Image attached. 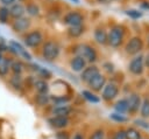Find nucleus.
<instances>
[{"instance_id":"1","label":"nucleus","mask_w":149,"mask_h":139,"mask_svg":"<svg viewBox=\"0 0 149 139\" xmlns=\"http://www.w3.org/2000/svg\"><path fill=\"white\" fill-rule=\"evenodd\" d=\"M44 41V34L40 28L30 29L22 35V44L27 49H37Z\"/></svg>"},{"instance_id":"2","label":"nucleus","mask_w":149,"mask_h":139,"mask_svg":"<svg viewBox=\"0 0 149 139\" xmlns=\"http://www.w3.org/2000/svg\"><path fill=\"white\" fill-rule=\"evenodd\" d=\"M61 55V46L55 40H47L41 46V57L47 62H55Z\"/></svg>"},{"instance_id":"3","label":"nucleus","mask_w":149,"mask_h":139,"mask_svg":"<svg viewBox=\"0 0 149 139\" xmlns=\"http://www.w3.org/2000/svg\"><path fill=\"white\" fill-rule=\"evenodd\" d=\"M74 55H78L84 58L87 64H94L98 61L97 49L88 43H79L74 46Z\"/></svg>"},{"instance_id":"4","label":"nucleus","mask_w":149,"mask_h":139,"mask_svg":"<svg viewBox=\"0 0 149 139\" xmlns=\"http://www.w3.org/2000/svg\"><path fill=\"white\" fill-rule=\"evenodd\" d=\"M31 26H33V19H30L27 15H24L22 18H19V19H15V20H12L10 23H9V27H10L12 32L14 34H17V35H21V36L24 33H27L28 30H30Z\"/></svg>"},{"instance_id":"5","label":"nucleus","mask_w":149,"mask_h":139,"mask_svg":"<svg viewBox=\"0 0 149 139\" xmlns=\"http://www.w3.org/2000/svg\"><path fill=\"white\" fill-rule=\"evenodd\" d=\"M123 39H125V29L120 25L113 26L107 33V44H109L113 48L120 47L123 42Z\"/></svg>"},{"instance_id":"6","label":"nucleus","mask_w":149,"mask_h":139,"mask_svg":"<svg viewBox=\"0 0 149 139\" xmlns=\"http://www.w3.org/2000/svg\"><path fill=\"white\" fill-rule=\"evenodd\" d=\"M85 22V16L79 11H69L63 16V23L68 27L83 26Z\"/></svg>"},{"instance_id":"7","label":"nucleus","mask_w":149,"mask_h":139,"mask_svg":"<svg viewBox=\"0 0 149 139\" xmlns=\"http://www.w3.org/2000/svg\"><path fill=\"white\" fill-rule=\"evenodd\" d=\"M8 44H9V47H12L15 50V53H16V55H17L19 58H21L22 61H24L27 63L28 62H31L33 55L30 54V51L20 41H17V40H9L8 41Z\"/></svg>"},{"instance_id":"8","label":"nucleus","mask_w":149,"mask_h":139,"mask_svg":"<svg viewBox=\"0 0 149 139\" xmlns=\"http://www.w3.org/2000/svg\"><path fill=\"white\" fill-rule=\"evenodd\" d=\"M27 69L31 70L37 76V78H41V79H44V81H49L52 77V72L49 69H47V68H44V67H42L37 63H34V62H28L27 63Z\"/></svg>"},{"instance_id":"9","label":"nucleus","mask_w":149,"mask_h":139,"mask_svg":"<svg viewBox=\"0 0 149 139\" xmlns=\"http://www.w3.org/2000/svg\"><path fill=\"white\" fill-rule=\"evenodd\" d=\"M143 48V41L140 36H133L125 46V51L128 55H137Z\"/></svg>"},{"instance_id":"10","label":"nucleus","mask_w":149,"mask_h":139,"mask_svg":"<svg viewBox=\"0 0 149 139\" xmlns=\"http://www.w3.org/2000/svg\"><path fill=\"white\" fill-rule=\"evenodd\" d=\"M48 124L50 127L59 131V130H64L65 127L69 126L70 119H69V117H64V116H51L48 118Z\"/></svg>"},{"instance_id":"11","label":"nucleus","mask_w":149,"mask_h":139,"mask_svg":"<svg viewBox=\"0 0 149 139\" xmlns=\"http://www.w3.org/2000/svg\"><path fill=\"white\" fill-rule=\"evenodd\" d=\"M119 93V86L114 83H106L101 90V98L105 102L113 100Z\"/></svg>"},{"instance_id":"12","label":"nucleus","mask_w":149,"mask_h":139,"mask_svg":"<svg viewBox=\"0 0 149 139\" xmlns=\"http://www.w3.org/2000/svg\"><path fill=\"white\" fill-rule=\"evenodd\" d=\"M100 72L99 68L95 65V64H87L85 67V69L79 74V79L83 82V83H88L95 75H98Z\"/></svg>"},{"instance_id":"13","label":"nucleus","mask_w":149,"mask_h":139,"mask_svg":"<svg viewBox=\"0 0 149 139\" xmlns=\"http://www.w3.org/2000/svg\"><path fill=\"white\" fill-rule=\"evenodd\" d=\"M129 71L133 75H141L144 70V63H143V55H136L134 58H132V61L129 62L128 65Z\"/></svg>"},{"instance_id":"14","label":"nucleus","mask_w":149,"mask_h":139,"mask_svg":"<svg viewBox=\"0 0 149 139\" xmlns=\"http://www.w3.org/2000/svg\"><path fill=\"white\" fill-rule=\"evenodd\" d=\"M106 83H107V82H106V76H105L104 74L99 72L98 75H95V76L87 83V85H88V88H90L91 91H93V92H99V91L102 90V88L105 86Z\"/></svg>"},{"instance_id":"15","label":"nucleus","mask_w":149,"mask_h":139,"mask_svg":"<svg viewBox=\"0 0 149 139\" xmlns=\"http://www.w3.org/2000/svg\"><path fill=\"white\" fill-rule=\"evenodd\" d=\"M69 65H70V69H71L72 71L80 74V72L85 69V67L87 65V63H86V61H85L84 58H81L80 56L73 55V56L70 58V61H69Z\"/></svg>"},{"instance_id":"16","label":"nucleus","mask_w":149,"mask_h":139,"mask_svg":"<svg viewBox=\"0 0 149 139\" xmlns=\"http://www.w3.org/2000/svg\"><path fill=\"white\" fill-rule=\"evenodd\" d=\"M9 9V14H10V19L15 20L19 18H22L26 15V8H24V4L22 2H15L10 7H8Z\"/></svg>"},{"instance_id":"17","label":"nucleus","mask_w":149,"mask_h":139,"mask_svg":"<svg viewBox=\"0 0 149 139\" xmlns=\"http://www.w3.org/2000/svg\"><path fill=\"white\" fill-rule=\"evenodd\" d=\"M24 8H26V15L29 16L30 19L38 18L41 15V8H40V6L35 1H33V0H29V1L24 2Z\"/></svg>"},{"instance_id":"18","label":"nucleus","mask_w":149,"mask_h":139,"mask_svg":"<svg viewBox=\"0 0 149 139\" xmlns=\"http://www.w3.org/2000/svg\"><path fill=\"white\" fill-rule=\"evenodd\" d=\"M141 97L137 93H132L128 98H127V106H128V111L130 113H135L139 111L140 106H141Z\"/></svg>"},{"instance_id":"19","label":"nucleus","mask_w":149,"mask_h":139,"mask_svg":"<svg viewBox=\"0 0 149 139\" xmlns=\"http://www.w3.org/2000/svg\"><path fill=\"white\" fill-rule=\"evenodd\" d=\"M8 83L15 91L20 92L21 90L24 89V79H23L22 75H13V74H10L8 76Z\"/></svg>"},{"instance_id":"20","label":"nucleus","mask_w":149,"mask_h":139,"mask_svg":"<svg viewBox=\"0 0 149 139\" xmlns=\"http://www.w3.org/2000/svg\"><path fill=\"white\" fill-rule=\"evenodd\" d=\"M93 37L98 44H101V46L107 44V30L104 27L101 26L95 27L93 30Z\"/></svg>"},{"instance_id":"21","label":"nucleus","mask_w":149,"mask_h":139,"mask_svg":"<svg viewBox=\"0 0 149 139\" xmlns=\"http://www.w3.org/2000/svg\"><path fill=\"white\" fill-rule=\"evenodd\" d=\"M13 60H14V57H12L9 55H5L2 62L0 63V77L1 78H6L10 75V64H12Z\"/></svg>"},{"instance_id":"22","label":"nucleus","mask_w":149,"mask_h":139,"mask_svg":"<svg viewBox=\"0 0 149 139\" xmlns=\"http://www.w3.org/2000/svg\"><path fill=\"white\" fill-rule=\"evenodd\" d=\"M72 111V106L70 104H59V105H52L51 113L52 116H64L69 117V114Z\"/></svg>"},{"instance_id":"23","label":"nucleus","mask_w":149,"mask_h":139,"mask_svg":"<svg viewBox=\"0 0 149 139\" xmlns=\"http://www.w3.org/2000/svg\"><path fill=\"white\" fill-rule=\"evenodd\" d=\"M27 69V64L21 58H14L10 64V74L13 75H22Z\"/></svg>"},{"instance_id":"24","label":"nucleus","mask_w":149,"mask_h":139,"mask_svg":"<svg viewBox=\"0 0 149 139\" xmlns=\"http://www.w3.org/2000/svg\"><path fill=\"white\" fill-rule=\"evenodd\" d=\"M31 86L34 88L36 93H49V90H50L48 81H44V79H41V78H36V77H35Z\"/></svg>"},{"instance_id":"25","label":"nucleus","mask_w":149,"mask_h":139,"mask_svg":"<svg viewBox=\"0 0 149 139\" xmlns=\"http://www.w3.org/2000/svg\"><path fill=\"white\" fill-rule=\"evenodd\" d=\"M85 33V26H73V27H68L66 34L70 39H79L83 34Z\"/></svg>"},{"instance_id":"26","label":"nucleus","mask_w":149,"mask_h":139,"mask_svg":"<svg viewBox=\"0 0 149 139\" xmlns=\"http://www.w3.org/2000/svg\"><path fill=\"white\" fill-rule=\"evenodd\" d=\"M10 21H12V19H10L8 7L0 6V23L1 25H9Z\"/></svg>"},{"instance_id":"27","label":"nucleus","mask_w":149,"mask_h":139,"mask_svg":"<svg viewBox=\"0 0 149 139\" xmlns=\"http://www.w3.org/2000/svg\"><path fill=\"white\" fill-rule=\"evenodd\" d=\"M35 103L38 106H45L50 103V95L49 93H36L35 95Z\"/></svg>"},{"instance_id":"28","label":"nucleus","mask_w":149,"mask_h":139,"mask_svg":"<svg viewBox=\"0 0 149 139\" xmlns=\"http://www.w3.org/2000/svg\"><path fill=\"white\" fill-rule=\"evenodd\" d=\"M81 96H83L87 102H90V103L97 104V103L100 102L99 96H97L95 92H93V91H91V90H83V91H81Z\"/></svg>"},{"instance_id":"29","label":"nucleus","mask_w":149,"mask_h":139,"mask_svg":"<svg viewBox=\"0 0 149 139\" xmlns=\"http://www.w3.org/2000/svg\"><path fill=\"white\" fill-rule=\"evenodd\" d=\"M114 110H115V112L121 113V114H123L125 112H127V111H128L127 99H126V98H122V99L118 100V102L115 103V105H114Z\"/></svg>"},{"instance_id":"30","label":"nucleus","mask_w":149,"mask_h":139,"mask_svg":"<svg viewBox=\"0 0 149 139\" xmlns=\"http://www.w3.org/2000/svg\"><path fill=\"white\" fill-rule=\"evenodd\" d=\"M140 112H141V117L143 119L149 118V98H144L141 103L140 106Z\"/></svg>"},{"instance_id":"31","label":"nucleus","mask_w":149,"mask_h":139,"mask_svg":"<svg viewBox=\"0 0 149 139\" xmlns=\"http://www.w3.org/2000/svg\"><path fill=\"white\" fill-rule=\"evenodd\" d=\"M126 134V139H141V133L139 130L134 128V127H129L125 131Z\"/></svg>"},{"instance_id":"32","label":"nucleus","mask_w":149,"mask_h":139,"mask_svg":"<svg viewBox=\"0 0 149 139\" xmlns=\"http://www.w3.org/2000/svg\"><path fill=\"white\" fill-rule=\"evenodd\" d=\"M125 13H126L127 16H129L130 19H134V20H137V19L143 16V12H141L139 9H135V8H129Z\"/></svg>"},{"instance_id":"33","label":"nucleus","mask_w":149,"mask_h":139,"mask_svg":"<svg viewBox=\"0 0 149 139\" xmlns=\"http://www.w3.org/2000/svg\"><path fill=\"white\" fill-rule=\"evenodd\" d=\"M109 118H111L112 120L116 121V123H126V121H128V118H127V117H125L123 114L118 113V112L111 113V114H109Z\"/></svg>"},{"instance_id":"34","label":"nucleus","mask_w":149,"mask_h":139,"mask_svg":"<svg viewBox=\"0 0 149 139\" xmlns=\"http://www.w3.org/2000/svg\"><path fill=\"white\" fill-rule=\"evenodd\" d=\"M88 139H105V131L102 128H97L91 133Z\"/></svg>"},{"instance_id":"35","label":"nucleus","mask_w":149,"mask_h":139,"mask_svg":"<svg viewBox=\"0 0 149 139\" xmlns=\"http://www.w3.org/2000/svg\"><path fill=\"white\" fill-rule=\"evenodd\" d=\"M55 138L56 139H71L70 134L68 131H64V130H59L55 133Z\"/></svg>"},{"instance_id":"36","label":"nucleus","mask_w":149,"mask_h":139,"mask_svg":"<svg viewBox=\"0 0 149 139\" xmlns=\"http://www.w3.org/2000/svg\"><path fill=\"white\" fill-rule=\"evenodd\" d=\"M8 49V41H6L3 37L0 36V53H2L3 55H6Z\"/></svg>"},{"instance_id":"37","label":"nucleus","mask_w":149,"mask_h":139,"mask_svg":"<svg viewBox=\"0 0 149 139\" xmlns=\"http://www.w3.org/2000/svg\"><path fill=\"white\" fill-rule=\"evenodd\" d=\"M102 68H104V70L107 71L108 74L114 72V65H113V63H111V62H105V63L102 64Z\"/></svg>"},{"instance_id":"38","label":"nucleus","mask_w":149,"mask_h":139,"mask_svg":"<svg viewBox=\"0 0 149 139\" xmlns=\"http://www.w3.org/2000/svg\"><path fill=\"white\" fill-rule=\"evenodd\" d=\"M113 139H126V134H125V131L123 130H119L114 133L113 135Z\"/></svg>"},{"instance_id":"39","label":"nucleus","mask_w":149,"mask_h":139,"mask_svg":"<svg viewBox=\"0 0 149 139\" xmlns=\"http://www.w3.org/2000/svg\"><path fill=\"white\" fill-rule=\"evenodd\" d=\"M17 2V0H0V6H5V7H10L13 4Z\"/></svg>"},{"instance_id":"40","label":"nucleus","mask_w":149,"mask_h":139,"mask_svg":"<svg viewBox=\"0 0 149 139\" xmlns=\"http://www.w3.org/2000/svg\"><path fill=\"white\" fill-rule=\"evenodd\" d=\"M135 124H136V125H140V126H142V127H144V128H148V127H149V124L146 123V121L142 120V119H136V120H135Z\"/></svg>"},{"instance_id":"41","label":"nucleus","mask_w":149,"mask_h":139,"mask_svg":"<svg viewBox=\"0 0 149 139\" xmlns=\"http://www.w3.org/2000/svg\"><path fill=\"white\" fill-rule=\"evenodd\" d=\"M143 63H144V67H147L149 69V53H147L143 56Z\"/></svg>"},{"instance_id":"42","label":"nucleus","mask_w":149,"mask_h":139,"mask_svg":"<svg viewBox=\"0 0 149 139\" xmlns=\"http://www.w3.org/2000/svg\"><path fill=\"white\" fill-rule=\"evenodd\" d=\"M71 139H85V138H84V134H83V133H80V132H76V133L71 137Z\"/></svg>"},{"instance_id":"43","label":"nucleus","mask_w":149,"mask_h":139,"mask_svg":"<svg viewBox=\"0 0 149 139\" xmlns=\"http://www.w3.org/2000/svg\"><path fill=\"white\" fill-rule=\"evenodd\" d=\"M141 8H142V9H149V1H143V2H141Z\"/></svg>"},{"instance_id":"44","label":"nucleus","mask_w":149,"mask_h":139,"mask_svg":"<svg viewBox=\"0 0 149 139\" xmlns=\"http://www.w3.org/2000/svg\"><path fill=\"white\" fill-rule=\"evenodd\" d=\"M97 2H99V4H107V2H109L111 0H95Z\"/></svg>"},{"instance_id":"45","label":"nucleus","mask_w":149,"mask_h":139,"mask_svg":"<svg viewBox=\"0 0 149 139\" xmlns=\"http://www.w3.org/2000/svg\"><path fill=\"white\" fill-rule=\"evenodd\" d=\"M69 1H71L72 4H76V5H78L80 2V0H69Z\"/></svg>"},{"instance_id":"46","label":"nucleus","mask_w":149,"mask_h":139,"mask_svg":"<svg viewBox=\"0 0 149 139\" xmlns=\"http://www.w3.org/2000/svg\"><path fill=\"white\" fill-rule=\"evenodd\" d=\"M3 57H5V55H3L2 53H0V63L2 62V60H3Z\"/></svg>"},{"instance_id":"47","label":"nucleus","mask_w":149,"mask_h":139,"mask_svg":"<svg viewBox=\"0 0 149 139\" xmlns=\"http://www.w3.org/2000/svg\"><path fill=\"white\" fill-rule=\"evenodd\" d=\"M19 2H22V4H24V2H27V1H29V0H17Z\"/></svg>"},{"instance_id":"48","label":"nucleus","mask_w":149,"mask_h":139,"mask_svg":"<svg viewBox=\"0 0 149 139\" xmlns=\"http://www.w3.org/2000/svg\"><path fill=\"white\" fill-rule=\"evenodd\" d=\"M148 46H149V34H148Z\"/></svg>"}]
</instances>
